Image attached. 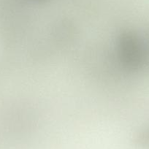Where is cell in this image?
Segmentation results:
<instances>
[{"mask_svg":"<svg viewBox=\"0 0 149 149\" xmlns=\"http://www.w3.org/2000/svg\"><path fill=\"white\" fill-rule=\"evenodd\" d=\"M137 143L140 147L149 149V125L140 132L137 137Z\"/></svg>","mask_w":149,"mask_h":149,"instance_id":"obj_1","label":"cell"},{"mask_svg":"<svg viewBox=\"0 0 149 149\" xmlns=\"http://www.w3.org/2000/svg\"><path fill=\"white\" fill-rule=\"evenodd\" d=\"M141 39L143 44V47H144L146 63H147V64H149V25L146 28L143 36L141 37Z\"/></svg>","mask_w":149,"mask_h":149,"instance_id":"obj_2","label":"cell"}]
</instances>
